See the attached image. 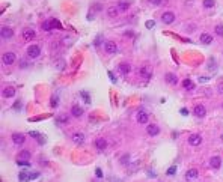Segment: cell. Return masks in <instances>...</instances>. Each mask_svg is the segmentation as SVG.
<instances>
[{
  "instance_id": "6da1fadb",
  "label": "cell",
  "mask_w": 223,
  "mask_h": 182,
  "mask_svg": "<svg viewBox=\"0 0 223 182\" xmlns=\"http://www.w3.org/2000/svg\"><path fill=\"white\" fill-rule=\"evenodd\" d=\"M103 48H104V51H106L107 54H116V53H118V45H116V42H113V41H106Z\"/></svg>"
},
{
  "instance_id": "7a4b0ae2",
  "label": "cell",
  "mask_w": 223,
  "mask_h": 182,
  "mask_svg": "<svg viewBox=\"0 0 223 182\" xmlns=\"http://www.w3.org/2000/svg\"><path fill=\"white\" fill-rule=\"evenodd\" d=\"M15 60H17V57H15L14 53H5V54L2 56V62H3V65H6V66L12 65Z\"/></svg>"
},
{
  "instance_id": "3957f363",
  "label": "cell",
  "mask_w": 223,
  "mask_h": 182,
  "mask_svg": "<svg viewBox=\"0 0 223 182\" xmlns=\"http://www.w3.org/2000/svg\"><path fill=\"white\" fill-rule=\"evenodd\" d=\"M39 54H41L39 45H30V47H27V56H29L30 59H36Z\"/></svg>"
},
{
  "instance_id": "277c9868",
  "label": "cell",
  "mask_w": 223,
  "mask_h": 182,
  "mask_svg": "<svg viewBox=\"0 0 223 182\" xmlns=\"http://www.w3.org/2000/svg\"><path fill=\"white\" fill-rule=\"evenodd\" d=\"M198 176H199V172L196 170V169H188L186 172V181L187 182H193L198 179Z\"/></svg>"
},
{
  "instance_id": "5b68a950",
  "label": "cell",
  "mask_w": 223,
  "mask_h": 182,
  "mask_svg": "<svg viewBox=\"0 0 223 182\" xmlns=\"http://www.w3.org/2000/svg\"><path fill=\"white\" fill-rule=\"evenodd\" d=\"M188 145L190 146H199L202 143V137L199 136V134H190L188 136Z\"/></svg>"
},
{
  "instance_id": "8992f818",
  "label": "cell",
  "mask_w": 223,
  "mask_h": 182,
  "mask_svg": "<svg viewBox=\"0 0 223 182\" xmlns=\"http://www.w3.org/2000/svg\"><path fill=\"white\" fill-rule=\"evenodd\" d=\"M161 21H163L164 24H172V23L175 21V14H173L172 11H166V12H163V15H161Z\"/></svg>"
},
{
  "instance_id": "52a82bcc",
  "label": "cell",
  "mask_w": 223,
  "mask_h": 182,
  "mask_svg": "<svg viewBox=\"0 0 223 182\" xmlns=\"http://www.w3.org/2000/svg\"><path fill=\"white\" fill-rule=\"evenodd\" d=\"M136 119H137V122H139V124H148L149 116H148V113H146L145 110L140 109L139 111H137V116H136Z\"/></svg>"
},
{
  "instance_id": "ba28073f",
  "label": "cell",
  "mask_w": 223,
  "mask_h": 182,
  "mask_svg": "<svg viewBox=\"0 0 223 182\" xmlns=\"http://www.w3.org/2000/svg\"><path fill=\"white\" fill-rule=\"evenodd\" d=\"M0 36H2V39H11V38L14 36V30H12L11 27L5 26V27H2V30H0Z\"/></svg>"
},
{
  "instance_id": "9c48e42d",
  "label": "cell",
  "mask_w": 223,
  "mask_h": 182,
  "mask_svg": "<svg viewBox=\"0 0 223 182\" xmlns=\"http://www.w3.org/2000/svg\"><path fill=\"white\" fill-rule=\"evenodd\" d=\"M130 71H131V66L127 62H122V63L118 65V72L121 75H127V74H130Z\"/></svg>"
},
{
  "instance_id": "30bf717a",
  "label": "cell",
  "mask_w": 223,
  "mask_h": 182,
  "mask_svg": "<svg viewBox=\"0 0 223 182\" xmlns=\"http://www.w3.org/2000/svg\"><path fill=\"white\" fill-rule=\"evenodd\" d=\"M12 142H14V145L21 146V145H24L26 137H24L23 134H20V132H14V134H12Z\"/></svg>"
},
{
  "instance_id": "8fae6325",
  "label": "cell",
  "mask_w": 223,
  "mask_h": 182,
  "mask_svg": "<svg viewBox=\"0 0 223 182\" xmlns=\"http://www.w3.org/2000/svg\"><path fill=\"white\" fill-rule=\"evenodd\" d=\"M210 165H211V169H214V170L220 169V165H222V158H220L219 155L211 157V160H210Z\"/></svg>"
},
{
  "instance_id": "7c38bea8",
  "label": "cell",
  "mask_w": 223,
  "mask_h": 182,
  "mask_svg": "<svg viewBox=\"0 0 223 182\" xmlns=\"http://www.w3.org/2000/svg\"><path fill=\"white\" fill-rule=\"evenodd\" d=\"M164 80H166L167 84H172V86L178 84V77H176L175 74H172V72H166V75H164Z\"/></svg>"
},
{
  "instance_id": "4fadbf2b",
  "label": "cell",
  "mask_w": 223,
  "mask_h": 182,
  "mask_svg": "<svg viewBox=\"0 0 223 182\" xmlns=\"http://www.w3.org/2000/svg\"><path fill=\"white\" fill-rule=\"evenodd\" d=\"M23 38L26 39V41H32L33 38L36 36V33H35V30L33 29H23Z\"/></svg>"
},
{
  "instance_id": "5bb4252c",
  "label": "cell",
  "mask_w": 223,
  "mask_h": 182,
  "mask_svg": "<svg viewBox=\"0 0 223 182\" xmlns=\"http://www.w3.org/2000/svg\"><path fill=\"white\" fill-rule=\"evenodd\" d=\"M53 66H55L57 71H63V69H65V66H66V62H65L62 57H57L55 62H53Z\"/></svg>"
},
{
  "instance_id": "9a60e30c",
  "label": "cell",
  "mask_w": 223,
  "mask_h": 182,
  "mask_svg": "<svg viewBox=\"0 0 223 182\" xmlns=\"http://www.w3.org/2000/svg\"><path fill=\"white\" fill-rule=\"evenodd\" d=\"M195 116L196 117H205V114H206V109H205V106H202V104H199V106H196L195 107Z\"/></svg>"
},
{
  "instance_id": "2e32d148",
  "label": "cell",
  "mask_w": 223,
  "mask_h": 182,
  "mask_svg": "<svg viewBox=\"0 0 223 182\" xmlns=\"http://www.w3.org/2000/svg\"><path fill=\"white\" fill-rule=\"evenodd\" d=\"M146 132H148L151 137H155V136H158L160 128L157 127V125H154V124H149L148 127H146Z\"/></svg>"
},
{
  "instance_id": "e0dca14e",
  "label": "cell",
  "mask_w": 223,
  "mask_h": 182,
  "mask_svg": "<svg viewBox=\"0 0 223 182\" xmlns=\"http://www.w3.org/2000/svg\"><path fill=\"white\" fill-rule=\"evenodd\" d=\"M71 140L74 142L75 145H83V142H85V136H83L81 132H74V134L71 136Z\"/></svg>"
},
{
  "instance_id": "ac0fdd59",
  "label": "cell",
  "mask_w": 223,
  "mask_h": 182,
  "mask_svg": "<svg viewBox=\"0 0 223 182\" xmlns=\"http://www.w3.org/2000/svg\"><path fill=\"white\" fill-rule=\"evenodd\" d=\"M2 95H3L5 98H14V96H15V89H14V87H11V86H8V87H5V89H3Z\"/></svg>"
},
{
  "instance_id": "d6986e66",
  "label": "cell",
  "mask_w": 223,
  "mask_h": 182,
  "mask_svg": "<svg viewBox=\"0 0 223 182\" xmlns=\"http://www.w3.org/2000/svg\"><path fill=\"white\" fill-rule=\"evenodd\" d=\"M93 145H95V147H96L98 150H104V149L107 147V142H106L104 139H96V140L93 142Z\"/></svg>"
},
{
  "instance_id": "ffe728a7",
  "label": "cell",
  "mask_w": 223,
  "mask_h": 182,
  "mask_svg": "<svg viewBox=\"0 0 223 182\" xmlns=\"http://www.w3.org/2000/svg\"><path fill=\"white\" fill-rule=\"evenodd\" d=\"M71 114H73L74 117H81V116H83V109H81L80 106H73V107H71Z\"/></svg>"
},
{
  "instance_id": "44dd1931",
  "label": "cell",
  "mask_w": 223,
  "mask_h": 182,
  "mask_svg": "<svg viewBox=\"0 0 223 182\" xmlns=\"http://www.w3.org/2000/svg\"><path fill=\"white\" fill-rule=\"evenodd\" d=\"M118 9H119V12H127V11L130 9V3H128V2L121 0V2L118 3Z\"/></svg>"
},
{
  "instance_id": "7402d4cb",
  "label": "cell",
  "mask_w": 223,
  "mask_h": 182,
  "mask_svg": "<svg viewBox=\"0 0 223 182\" xmlns=\"http://www.w3.org/2000/svg\"><path fill=\"white\" fill-rule=\"evenodd\" d=\"M118 14H119V9H118V6H112L107 9V17H110V18H115V17H118Z\"/></svg>"
},
{
  "instance_id": "603a6c76",
  "label": "cell",
  "mask_w": 223,
  "mask_h": 182,
  "mask_svg": "<svg viewBox=\"0 0 223 182\" xmlns=\"http://www.w3.org/2000/svg\"><path fill=\"white\" fill-rule=\"evenodd\" d=\"M201 42L205 44V45H208V44L213 42V36H211L210 33H202V35H201Z\"/></svg>"
},
{
  "instance_id": "cb8c5ba5",
  "label": "cell",
  "mask_w": 223,
  "mask_h": 182,
  "mask_svg": "<svg viewBox=\"0 0 223 182\" xmlns=\"http://www.w3.org/2000/svg\"><path fill=\"white\" fill-rule=\"evenodd\" d=\"M140 77H142L143 80H148L149 77H151V71H149V68L142 66V68H140Z\"/></svg>"
},
{
  "instance_id": "d4e9b609",
  "label": "cell",
  "mask_w": 223,
  "mask_h": 182,
  "mask_svg": "<svg viewBox=\"0 0 223 182\" xmlns=\"http://www.w3.org/2000/svg\"><path fill=\"white\" fill-rule=\"evenodd\" d=\"M18 160H26V161H29V158H30V152L29 150H21L18 152Z\"/></svg>"
},
{
  "instance_id": "484cf974",
  "label": "cell",
  "mask_w": 223,
  "mask_h": 182,
  "mask_svg": "<svg viewBox=\"0 0 223 182\" xmlns=\"http://www.w3.org/2000/svg\"><path fill=\"white\" fill-rule=\"evenodd\" d=\"M183 86H184V89H187V91H191V89H195V84H193V81L191 80H184L183 81Z\"/></svg>"
},
{
  "instance_id": "4316f807",
  "label": "cell",
  "mask_w": 223,
  "mask_h": 182,
  "mask_svg": "<svg viewBox=\"0 0 223 182\" xmlns=\"http://www.w3.org/2000/svg\"><path fill=\"white\" fill-rule=\"evenodd\" d=\"M214 32H216L217 36L223 38V24H217V26L214 27Z\"/></svg>"
},
{
  "instance_id": "83f0119b",
  "label": "cell",
  "mask_w": 223,
  "mask_h": 182,
  "mask_svg": "<svg viewBox=\"0 0 223 182\" xmlns=\"http://www.w3.org/2000/svg\"><path fill=\"white\" fill-rule=\"evenodd\" d=\"M80 95H81V98H83V101L86 102V104H91V96H89V93L85 91L80 92Z\"/></svg>"
},
{
  "instance_id": "f1b7e54d",
  "label": "cell",
  "mask_w": 223,
  "mask_h": 182,
  "mask_svg": "<svg viewBox=\"0 0 223 182\" xmlns=\"http://www.w3.org/2000/svg\"><path fill=\"white\" fill-rule=\"evenodd\" d=\"M151 5H154V6H163V5H166L167 0H148Z\"/></svg>"
},
{
  "instance_id": "f546056e",
  "label": "cell",
  "mask_w": 223,
  "mask_h": 182,
  "mask_svg": "<svg viewBox=\"0 0 223 182\" xmlns=\"http://www.w3.org/2000/svg\"><path fill=\"white\" fill-rule=\"evenodd\" d=\"M68 121H70V116H66V114H62L57 117V124H68Z\"/></svg>"
},
{
  "instance_id": "4dcf8cb0",
  "label": "cell",
  "mask_w": 223,
  "mask_h": 182,
  "mask_svg": "<svg viewBox=\"0 0 223 182\" xmlns=\"http://www.w3.org/2000/svg\"><path fill=\"white\" fill-rule=\"evenodd\" d=\"M214 5H216V0H204V8H206V9L214 8Z\"/></svg>"
},
{
  "instance_id": "1f68e13d",
  "label": "cell",
  "mask_w": 223,
  "mask_h": 182,
  "mask_svg": "<svg viewBox=\"0 0 223 182\" xmlns=\"http://www.w3.org/2000/svg\"><path fill=\"white\" fill-rule=\"evenodd\" d=\"M42 29H44V30H47V32H48V30H51V29H53V26H51V20L44 21V23H42Z\"/></svg>"
},
{
  "instance_id": "d6a6232c",
  "label": "cell",
  "mask_w": 223,
  "mask_h": 182,
  "mask_svg": "<svg viewBox=\"0 0 223 182\" xmlns=\"http://www.w3.org/2000/svg\"><path fill=\"white\" fill-rule=\"evenodd\" d=\"M51 26H53V27H56V29H62V24H60L57 20H51Z\"/></svg>"
},
{
  "instance_id": "836d02e7",
  "label": "cell",
  "mask_w": 223,
  "mask_h": 182,
  "mask_svg": "<svg viewBox=\"0 0 223 182\" xmlns=\"http://www.w3.org/2000/svg\"><path fill=\"white\" fill-rule=\"evenodd\" d=\"M175 172H176V167H175V165H172V167L167 170V175H175Z\"/></svg>"
},
{
  "instance_id": "e575fe53",
  "label": "cell",
  "mask_w": 223,
  "mask_h": 182,
  "mask_svg": "<svg viewBox=\"0 0 223 182\" xmlns=\"http://www.w3.org/2000/svg\"><path fill=\"white\" fill-rule=\"evenodd\" d=\"M154 24H155V23H154L152 20H151V21H146V27H148V29H152V27H154Z\"/></svg>"
},
{
  "instance_id": "d590c367",
  "label": "cell",
  "mask_w": 223,
  "mask_h": 182,
  "mask_svg": "<svg viewBox=\"0 0 223 182\" xmlns=\"http://www.w3.org/2000/svg\"><path fill=\"white\" fill-rule=\"evenodd\" d=\"M30 136H32V137H35V139H38L41 134H39V132H36V131H30Z\"/></svg>"
},
{
  "instance_id": "8d00e7d4",
  "label": "cell",
  "mask_w": 223,
  "mask_h": 182,
  "mask_svg": "<svg viewBox=\"0 0 223 182\" xmlns=\"http://www.w3.org/2000/svg\"><path fill=\"white\" fill-rule=\"evenodd\" d=\"M121 163L124 164V163H128V155H124L122 158H121Z\"/></svg>"
},
{
  "instance_id": "74e56055",
  "label": "cell",
  "mask_w": 223,
  "mask_h": 182,
  "mask_svg": "<svg viewBox=\"0 0 223 182\" xmlns=\"http://www.w3.org/2000/svg\"><path fill=\"white\" fill-rule=\"evenodd\" d=\"M101 41H103V36L100 35V36H98V38H96V39H95V45H98V44H101Z\"/></svg>"
},
{
  "instance_id": "f35d334b",
  "label": "cell",
  "mask_w": 223,
  "mask_h": 182,
  "mask_svg": "<svg viewBox=\"0 0 223 182\" xmlns=\"http://www.w3.org/2000/svg\"><path fill=\"white\" fill-rule=\"evenodd\" d=\"M95 175H96L98 178H103V172H101L100 169H96V172H95Z\"/></svg>"
},
{
  "instance_id": "ab89813d",
  "label": "cell",
  "mask_w": 223,
  "mask_h": 182,
  "mask_svg": "<svg viewBox=\"0 0 223 182\" xmlns=\"http://www.w3.org/2000/svg\"><path fill=\"white\" fill-rule=\"evenodd\" d=\"M51 106H53V107H56V106H57V98H53V99H51Z\"/></svg>"
},
{
  "instance_id": "60d3db41",
  "label": "cell",
  "mask_w": 223,
  "mask_h": 182,
  "mask_svg": "<svg viewBox=\"0 0 223 182\" xmlns=\"http://www.w3.org/2000/svg\"><path fill=\"white\" fill-rule=\"evenodd\" d=\"M109 77L112 78V81H113V83H116V78H115V75H113V74L110 72V74H109Z\"/></svg>"
},
{
  "instance_id": "b9f144b4",
  "label": "cell",
  "mask_w": 223,
  "mask_h": 182,
  "mask_svg": "<svg viewBox=\"0 0 223 182\" xmlns=\"http://www.w3.org/2000/svg\"><path fill=\"white\" fill-rule=\"evenodd\" d=\"M181 114H188V111L186 109H181Z\"/></svg>"
},
{
  "instance_id": "7bdbcfd3",
  "label": "cell",
  "mask_w": 223,
  "mask_h": 182,
  "mask_svg": "<svg viewBox=\"0 0 223 182\" xmlns=\"http://www.w3.org/2000/svg\"><path fill=\"white\" fill-rule=\"evenodd\" d=\"M199 80H201V81H208V78H206V77H201Z\"/></svg>"
},
{
  "instance_id": "ee69618b",
  "label": "cell",
  "mask_w": 223,
  "mask_h": 182,
  "mask_svg": "<svg viewBox=\"0 0 223 182\" xmlns=\"http://www.w3.org/2000/svg\"><path fill=\"white\" fill-rule=\"evenodd\" d=\"M219 92H222L223 93V87H219Z\"/></svg>"
}]
</instances>
